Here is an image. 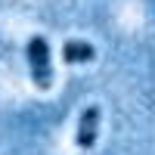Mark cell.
I'll list each match as a JSON object with an SVG mask.
<instances>
[{
    "instance_id": "2",
    "label": "cell",
    "mask_w": 155,
    "mask_h": 155,
    "mask_svg": "<svg viewBox=\"0 0 155 155\" xmlns=\"http://www.w3.org/2000/svg\"><path fill=\"white\" fill-rule=\"evenodd\" d=\"M96 137H99V106H87L81 112V124H78L74 143H78V149H93Z\"/></svg>"
},
{
    "instance_id": "3",
    "label": "cell",
    "mask_w": 155,
    "mask_h": 155,
    "mask_svg": "<svg viewBox=\"0 0 155 155\" xmlns=\"http://www.w3.org/2000/svg\"><path fill=\"white\" fill-rule=\"evenodd\" d=\"M96 56V50L93 44H87V41H65V47H62V59L68 62V65H84V62H90Z\"/></svg>"
},
{
    "instance_id": "1",
    "label": "cell",
    "mask_w": 155,
    "mask_h": 155,
    "mask_svg": "<svg viewBox=\"0 0 155 155\" xmlns=\"http://www.w3.org/2000/svg\"><path fill=\"white\" fill-rule=\"evenodd\" d=\"M25 56H28V65H31V81L37 90H50L53 87V68H50V44L44 34H34L28 41V50H25Z\"/></svg>"
}]
</instances>
